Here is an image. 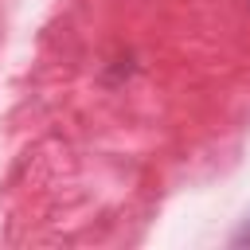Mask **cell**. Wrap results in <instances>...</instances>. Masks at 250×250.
Returning a JSON list of instances; mask_svg holds the SVG:
<instances>
[{
    "label": "cell",
    "instance_id": "1",
    "mask_svg": "<svg viewBox=\"0 0 250 250\" xmlns=\"http://www.w3.org/2000/svg\"><path fill=\"white\" fill-rule=\"evenodd\" d=\"M230 246H250V219H246V223L230 234Z\"/></svg>",
    "mask_w": 250,
    "mask_h": 250
}]
</instances>
